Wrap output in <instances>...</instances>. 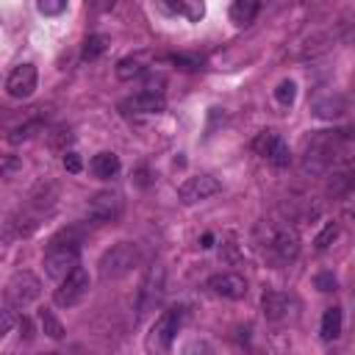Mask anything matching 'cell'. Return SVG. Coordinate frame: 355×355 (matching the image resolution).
Masks as SVG:
<instances>
[{
  "mask_svg": "<svg viewBox=\"0 0 355 355\" xmlns=\"http://www.w3.org/2000/svg\"><path fill=\"white\" fill-rule=\"evenodd\" d=\"M39 322H42V330H44L50 338H55V341H58V338H64V324L55 319V313H53V311L42 308V311H39Z\"/></svg>",
  "mask_w": 355,
  "mask_h": 355,
  "instance_id": "44dd1931",
  "label": "cell"
},
{
  "mask_svg": "<svg viewBox=\"0 0 355 355\" xmlns=\"http://www.w3.org/2000/svg\"><path fill=\"white\" fill-rule=\"evenodd\" d=\"M36 8L44 17H58L67 8V0H36Z\"/></svg>",
  "mask_w": 355,
  "mask_h": 355,
  "instance_id": "484cf974",
  "label": "cell"
},
{
  "mask_svg": "<svg viewBox=\"0 0 355 355\" xmlns=\"http://www.w3.org/2000/svg\"><path fill=\"white\" fill-rule=\"evenodd\" d=\"M252 150L258 153V155H263L269 164H275V166H288V161H291V153H288V144L280 139V133H275V130H261L258 136H255V141H252Z\"/></svg>",
  "mask_w": 355,
  "mask_h": 355,
  "instance_id": "ba28073f",
  "label": "cell"
},
{
  "mask_svg": "<svg viewBox=\"0 0 355 355\" xmlns=\"http://www.w3.org/2000/svg\"><path fill=\"white\" fill-rule=\"evenodd\" d=\"M255 14H258V0H233L230 3V22L239 28L250 25L255 19Z\"/></svg>",
  "mask_w": 355,
  "mask_h": 355,
  "instance_id": "d6986e66",
  "label": "cell"
},
{
  "mask_svg": "<svg viewBox=\"0 0 355 355\" xmlns=\"http://www.w3.org/2000/svg\"><path fill=\"white\" fill-rule=\"evenodd\" d=\"M219 191V180L211 178V175H194V178H186L178 189V197L183 205H194V202H202L208 197H214Z\"/></svg>",
  "mask_w": 355,
  "mask_h": 355,
  "instance_id": "9c48e42d",
  "label": "cell"
},
{
  "mask_svg": "<svg viewBox=\"0 0 355 355\" xmlns=\"http://www.w3.org/2000/svg\"><path fill=\"white\" fill-rule=\"evenodd\" d=\"M89 286H92L89 272H86V269H80V266H75V269H72V272L58 283V288H55L53 300H55V305H58V308H75V305L89 294Z\"/></svg>",
  "mask_w": 355,
  "mask_h": 355,
  "instance_id": "52a82bcc",
  "label": "cell"
},
{
  "mask_svg": "<svg viewBox=\"0 0 355 355\" xmlns=\"http://www.w3.org/2000/svg\"><path fill=\"white\" fill-rule=\"evenodd\" d=\"M208 288L216 294V297H225V300H241L247 294V280L236 272H219L214 277H208Z\"/></svg>",
  "mask_w": 355,
  "mask_h": 355,
  "instance_id": "4fadbf2b",
  "label": "cell"
},
{
  "mask_svg": "<svg viewBox=\"0 0 355 355\" xmlns=\"http://www.w3.org/2000/svg\"><path fill=\"white\" fill-rule=\"evenodd\" d=\"M114 3H116V0H92V8H94L97 14H105V11L114 8Z\"/></svg>",
  "mask_w": 355,
  "mask_h": 355,
  "instance_id": "836d02e7",
  "label": "cell"
},
{
  "mask_svg": "<svg viewBox=\"0 0 355 355\" xmlns=\"http://www.w3.org/2000/svg\"><path fill=\"white\" fill-rule=\"evenodd\" d=\"M336 236H338V222H327V225L322 227V233L313 239L316 250H327V247L336 241Z\"/></svg>",
  "mask_w": 355,
  "mask_h": 355,
  "instance_id": "d4e9b609",
  "label": "cell"
},
{
  "mask_svg": "<svg viewBox=\"0 0 355 355\" xmlns=\"http://www.w3.org/2000/svg\"><path fill=\"white\" fill-rule=\"evenodd\" d=\"M80 166H83V164H80V155H78V153H64V169H67V172L78 175Z\"/></svg>",
  "mask_w": 355,
  "mask_h": 355,
  "instance_id": "4dcf8cb0",
  "label": "cell"
},
{
  "mask_svg": "<svg viewBox=\"0 0 355 355\" xmlns=\"http://www.w3.org/2000/svg\"><path fill=\"white\" fill-rule=\"evenodd\" d=\"M141 72H144V67H141V61L133 58V55H128V58H122V61L116 64V78H119V80H133V78H139Z\"/></svg>",
  "mask_w": 355,
  "mask_h": 355,
  "instance_id": "7402d4cb",
  "label": "cell"
},
{
  "mask_svg": "<svg viewBox=\"0 0 355 355\" xmlns=\"http://www.w3.org/2000/svg\"><path fill=\"white\" fill-rule=\"evenodd\" d=\"M105 47H108V39L100 36V33H94V36H89V39L83 42V58H86V61H94V58H100V55L105 53Z\"/></svg>",
  "mask_w": 355,
  "mask_h": 355,
  "instance_id": "603a6c76",
  "label": "cell"
},
{
  "mask_svg": "<svg viewBox=\"0 0 355 355\" xmlns=\"http://www.w3.org/2000/svg\"><path fill=\"white\" fill-rule=\"evenodd\" d=\"M322 341H336L341 336V308H327L322 316V327H319Z\"/></svg>",
  "mask_w": 355,
  "mask_h": 355,
  "instance_id": "ffe728a7",
  "label": "cell"
},
{
  "mask_svg": "<svg viewBox=\"0 0 355 355\" xmlns=\"http://www.w3.org/2000/svg\"><path fill=\"white\" fill-rule=\"evenodd\" d=\"M164 105H166V100L155 89H141L139 94H133L130 100L122 103V108L128 114H158V111H164Z\"/></svg>",
  "mask_w": 355,
  "mask_h": 355,
  "instance_id": "5bb4252c",
  "label": "cell"
},
{
  "mask_svg": "<svg viewBox=\"0 0 355 355\" xmlns=\"http://www.w3.org/2000/svg\"><path fill=\"white\" fill-rule=\"evenodd\" d=\"M355 189V169H336L330 178H327V197L333 200H341V197H349Z\"/></svg>",
  "mask_w": 355,
  "mask_h": 355,
  "instance_id": "2e32d148",
  "label": "cell"
},
{
  "mask_svg": "<svg viewBox=\"0 0 355 355\" xmlns=\"http://www.w3.org/2000/svg\"><path fill=\"white\" fill-rule=\"evenodd\" d=\"M14 324H17V319H14V308L6 302V305H3V311H0V338H3V336H8Z\"/></svg>",
  "mask_w": 355,
  "mask_h": 355,
  "instance_id": "83f0119b",
  "label": "cell"
},
{
  "mask_svg": "<svg viewBox=\"0 0 355 355\" xmlns=\"http://www.w3.org/2000/svg\"><path fill=\"white\" fill-rule=\"evenodd\" d=\"M294 97H297V83H294V80H280L277 89H275V100H277L280 105H291Z\"/></svg>",
  "mask_w": 355,
  "mask_h": 355,
  "instance_id": "cb8c5ba5",
  "label": "cell"
},
{
  "mask_svg": "<svg viewBox=\"0 0 355 355\" xmlns=\"http://www.w3.org/2000/svg\"><path fill=\"white\" fill-rule=\"evenodd\" d=\"M139 247L133 241H119L111 250L103 252L100 258V277L103 280H119L125 275H130L139 266Z\"/></svg>",
  "mask_w": 355,
  "mask_h": 355,
  "instance_id": "3957f363",
  "label": "cell"
},
{
  "mask_svg": "<svg viewBox=\"0 0 355 355\" xmlns=\"http://www.w3.org/2000/svg\"><path fill=\"white\" fill-rule=\"evenodd\" d=\"M355 155V128L316 130L302 144V172L322 175L336 164H344Z\"/></svg>",
  "mask_w": 355,
  "mask_h": 355,
  "instance_id": "6da1fadb",
  "label": "cell"
},
{
  "mask_svg": "<svg viewBox=\"0 0 355 355\" xmlns=\"http://www.w3.org/2000/svg\"><path fill=\"white\" fill-rule=\"evenodd\" d=\"M80 261V236L69 227L50 239L44 252V272L53 280H64Z\"/></svg>",
  "mask_w": 355,
  "mask_h": 355,
  "instance_id": "7a4b0ae2",
  "label": "cell"
},
{
  "mask_svg": "<svg viewBox=\"0 0 355 355\" xmlns=\"http://www.w3.org/2000/svg\"><path fill=\"white\" fill-rule=\"evenodd\" d=\"M180 319H183V308H166L155 324L150 327V336H147V349L150 352H166L175 341V333L180 327Z\"/></svg>",
  "mask_w": 355,
  "mask_h": 355,
  "instance_id": "277c9868",
  "label": "cell"
},
{
  "mask_svg": "<svg viewBox=\"0 0 355 355\" xmlns=\"http://www.w3.org/2000/svg\"><path fill=\"white\" fill-rule=\"evenodd\" d=\"M39 128H42V122H39V119H33V122H28V125L17 128V130L8 136V141H11V144H19L22 139H31V136H33V130H39Z\"/></svg>",
  "mask_w": 355,
  "mask_h": 355,
  "instance_id": "4316f807",
  "label": "cell"
},
{
  "mask_svg": "<svg viewBox=\"0 0 355 355\" xmlns=\"http://www.w3.org/2000/svg\"><path fill=\"white\" fill-rule=\"evenodd\" d=\"M89 166H92V175H94V178H100V180H111V178L119 172V155L103 150V153H97V155L92 158Z\"/></svg>",
  "mask_w": 355,
  "mask_h": 355,
  "instance_id": "e0dca14e",
  "label": "cell"
},
{
  "mask_svg": "<svg viewBox=\"0 0 355 355\" xmlns=\"http://www.w3.org/2000/svg\"><path fill=\"white\" fill-rule=\"evenodd\" d=\"M19 330H22V338H25V341H31V338H33V324H31V319H28V316H22V319H19Z\"/></svg>",
  "mask_w": 355,
  "mask_h": 355,
  "instance_id": "d6a6232c",
  "label": "cell"
},
{
  "mask_svg": "<svg viewBox=\"0 0 355 355\" xmlns=\"http://www.w3.org/2000/svg\"><path fill=\"white\" fill-rule=\"evenodd\" d=\"M42 294V283L33 272L22 269V272H14L11 280L6 283V302L11 308H28L36 297Z\"/></svg>",
  "mask_w": 355,
  "mask_h": 355,
  "instance_id": "8992f818",
  "label": "cell"
},
{
  "mask_svg": "<svg viewBox=\"0 0 355 355\" xmlns=\"http://www.w3.org/2000/svg\"><path fill=\"white\" fill-rule=\"evenodd\" d=\"M136 183H139V186H147V172H144V169L136 172Z\"/></svg>",
  "mask_w": 355,
  "mask_h": 355,
  "instance_id": "e575fe53",
  "label": "cell"
},
{
  "mask_svg": "<svg viewBox=\"0 0 355 355\" xmlns=\"http://www.w3.org/2000/svg\"><path fill=\"white\" fill-rule=\"evenodd\" d=\"M211 244H214V236H211V233H205V236H202V247H211Z\"/></svg>",
  "mask_w": 355,
  "mask_h": 355,
  "instance_id": "d590c367",
  "label": "cell"
},
{
  "mask_svg": "<svg viewBox=\"0 0 355 355\" xmlns=\"http://www.w3.org/2000/svg\"><path fill=\"white\" fill-rule=\"evenodd\" d=\"M261 308H263V316H266L269 322H280V319H286V316L291 313L294 297H288V294H283V291H266V294L261 297Z\"/></svg>",
  "mask_w": 355,
  "mask_h": 355,
  "instance_id": "9a60e30c",
  "label": "cell"
},
{
  "mask_svg": "<svg viewBox=\"0 0 355 355\" xmlns=\"http://www.w3.org/2000/svg\"><path fill=\"white\" fill-rule=\"evenodd\" d=\"M266 255L275 261V263H291L297 255H300V236L294 227L288 225H280L275 227L269 236H266Z\"/></svg>",
  "mask_w": 355,
  "mask_h": 355,
  "instance_id": "5b68a950",
  "label": "cell"
},
{
  "mask_svg": "<svg viewBox=\"0 0 355 355\" xmlns=\"http://www.w3.org/2000/svg\"><path fill=\"white\" fill-rule=\"evenodd\" d=\"M313 286L319 288V291H336V286H338V280H336V275L333 272H322V275H316L313 277Z\"/></svg>",
  "mask_w": 355,
  "mask_h": 355,
  "instance_id": "f1b7e54d",
  "label": "cell"
},
{
  "mask_svg": "<svg viewBox=\"0 0 355 355\" xmlns=\"http://www.w3.org/2000/svg\"><path fill=\"white\" fill-rule=\"evenodd\" d=\"M36 89V67L33 64H19L11 69L8 80H6V92L8 97H17V100H25L31 97Z\"/></svg>",
  "mask_w": 355,
  "mask_h": 355,
  "instance_id": "7c38bea8",
  "label": "cell"
},
{
  "mask_svg": "<svg viewBox=\"0 0 355 355\" xmlns=\"http://www.w3.org/2000/svg\"><path fill=\"white\" fill-rule=\"evenodd\" d=\"M341 39L347 44H355V14H349L344 22H341Z\"/></svg>",
  "mask_w": 355,
  "mask_h": 355,
  "instance_id": "f546056e",
  "label": "cell"
},
{
  "mask_svg": "<svg viewBox=\"0 0 355 355\" xmlns=\"http://www.w3.org/2000/svg\"><path fill=\"white\" fill-rule=\"evenodd\" d=\"M344 111H347V103H344L341 94H327V97H322V100L313 103V114H316L319 119H336V116H341Z\"/></svg>",
  "mask_w": 355,
  "mask_h": 355,
  "instance_id": "ac0fdd59",
  "label": "cell"
},
{
  "mask_svg": "<svg viewBox=\"0 0 355 355\" xmlns=\"http://www.w3.org/2000/svg\"><path fill=\"white\" fill-rule=\"evenodd\" d=\"M172 61L183 69H197L200 67V58H191V55H172Z\"/></svg>",
  "mask_w": 355,
  "mask_h": 355,
  "instance_id": "1f68e13d",
  "label": "cell"
},
{
  "mask_svg": "<svg viewBox=\"0 0 355 355\" xmlns=\"http://www.w3.org/2000/svg\"><path fill=\"white\" fill-rule=\"evenodd\" d=\"M89 216L100 225L105 222H116L122 216V197L116 191H97L89 200Z\"/></svg>",
  "mask_w": 355,
  "mask_h": 355,
  "instance_id": "30bf717a",
  "label": "cell"
},
{
  "mask_svg": "<svg viewBox=\"0 0 355 355\" xmlns=\"http://www.w3.org/2000/svg\"><path fill=\"white\" fill-rule=\"evenodd\" d=\"M164 297V266H153L139 288V313L153 311Z\"/></svg>",
  "mask_w": 355,
  "mask_h": 355,
  "instance_id": "8fae6325",
  "label": "cell"
}]
</instances>
